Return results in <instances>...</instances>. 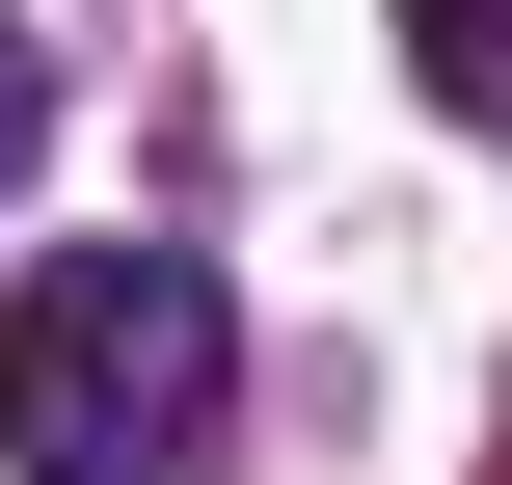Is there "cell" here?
Listing matches in <instances>:
<instances>
[{
	"mask_svg": "<svg viewBox=\"0 0 512 485\" xmlns=\"http://www.w3.org/2000/svg\"><path fill=\"white\" fill-rule=\"evenodd\" d=\"M216 405H243L216 243H27V297H0V485H189Z\"/></svg>",
	"mask_w": 512,
	"mask_h": 485,
	"instance_id": "obj_1",
	"label": "cell"
},
{
	"mask_svg": "<svg viewBox=\"0 0 512 485\" xmlns=\"http://www.w3.org/2000/svg\"><path fill=\"white\" fill-rule=\"evenodd\" d=\"M27 135H54V81H27V54H0V162H27Z\"/></svg>",
	"mask_w": 512,
	"mask_h": 485,
	"instance_id": "obj_3",
	"label": "cell"
},
{
	"mask_svg": "<svg viewBox=\"0 0 512 485\" xmlns=\"http://www.w3.org/2000/svg\"><path fill=\"white\" fill-rule=\"evenodd\" d=\"M405 54H432V108H512V0H405Z\"/></svg>",
	"mask_w": 512,
	"mask_h": 485,
	"instance_id": "obj_2",
	"label": "cell"
}]
</instances>
